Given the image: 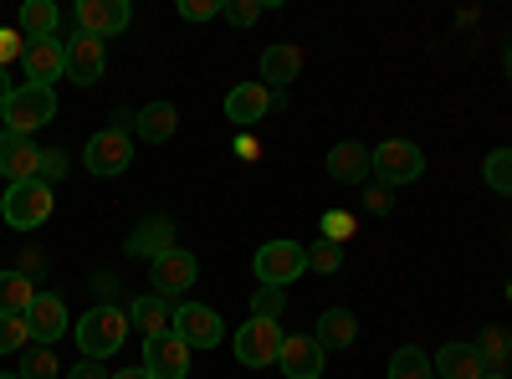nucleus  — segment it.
<instances>
[{
    "label": "nucleus",
    "instance_id": "nucleus-1",
    "mask_svg": "<svg viewBox=\"0 0 512 379\" xmlns=\"http://www.w3.org/2000/svg\"><path fill=\"white\" fill-rule=\"evenodd\" d=\"M72 339H77V349H82V359H113L118 349H123V339H128V313L118 308V303H98V308H88L77 318V328H72Z\"/></svg>",
    "mask_w": 512,
    "mask_h": 379
},
{
    "label": "nucleus",
    "instance_id": "nucleus-2",
    "mask_svg": "<svg viewBox=\"0 0 512 379\" xmlns=\"http://www.w3.org/2000/svg\"><path fill=\"white\" fill-rule=\"evenodd\" d=\"M0 118H6V134L31 139L41 123L57 118V93H52V88H36V82H21V88H11V98H6V108H0Z\"/></svg>",
    "mask_w": 512,
    "mask_h": 379
},
{
    "label": "nucleus",
    "instance_id": "nucleus-3",
    "mask_svg": "<svg viewBox=\"0 0 512 379\" xmlns=\"http://www.w3.org/2000/svg\"><path fill=\"white\" fill-rule=\"evenodd\" d=\"M52 185L47 180H26V185H6V200H0V216H6L11 231H36L52 221Z\"/></svg>",
    "mask_w": 512,
    "mask_h": 379
},
{
    "label": "nucleus",
    "instance_id": "nucleus-4",
    "mask_svg": "<svg viewBox=\"0 0 512 379\" xmlns=\"http://www.w3.org/2000/svg\"><path fill=\"white\" fill-rule=\"evenodd\" d=\"M251 272L262 287H282L297 282L308 272V246L303 241H267V246H256V257H251Z\"/></svg>",
    "mask_w": 512,
    "mask_h": 379
},
{
    "label": "nucleus",
    "instance_id": "nucleus-5",
    "mask_svg": "<svg viewBox=\"0 0 512 379\" xmlns=\"http://www.w3.org/2000/svg\"><path fill=\"white\" fill-rule=\"evenodd\" d=\"M369 170L379 175L384 190H390V185H410L425 170V154L415 144H405V139H384L379 149H369Z\"/></svg>",
    "mask_w": 512,
    "mask_h": 379
},
{
    "label": "nucleus",
    "instance_id": "nucleus-6",
    "mask_svg": "<svg viewBox=\"0 0 512 379\" xmlns=\"http://www.w3.org/2000/svg\"><path fill=\"white\" fill-rule=\"evenodd\" d=\"M282 323H267V318H246V328H236V359L246 364V369H267V364H277L282 359Z\"/></svg>",
    "mask_w": 512,
    "mask_h": 379
},
{
    "label": "nucleus",
    "instance_id": "nucleus-7",
    "mask_svg": "<svg viewBox=\"0 0 512 379\" xmlns=\"http://www.w3.org/2000/svg\"><path fill=\"white\" fill-rule=\"evenodd\" d=\"M195 277H200V262L190 257L185 246H175V251H164L159 262H149V282H154V292L164 303H175V298H185V292L195 287Z\"/></svg>",
    "mask_w": 512,
    "mask_h": 379
},
{
    "label": "nucleus",
    "instance_id": "nucleus-8",
    "mask_svg": "<svg viewBox=\"0 0 512 379\" xmlns=\"http://www.w3.org/2000/svg\"><path fill=\"white\" fill-rule=\"evenodd\" d=\"M190 354L195 349L180 339L175 328L144 339V369H149V379H190Z\"/></svg>",
    "mask_w": 512,
    "mask_h": 379
},
{
    "label": "nucleus",
    "instance_id": "nucleus-9",
    "mask_svg": "<svg viewBox=\"0 0 512 379\" xmlns=\"http://www.w3.org/2000/svg\"><path fill=\"white\" fill-rule=\"evenodd\" d=\"M82 159H88V170L98 180H113V175H123L128 164H134V139L118 134V129H98L88 139V149H82Z\"/></svg>",
    "mask_w": 512,
    "mask_h": 379
},
{
    "label": "nucleus",
    "instance_id": "nucleus-10",
    "mask_svg": "<svg viewBox=\"0 0 512 379\" xmlns=\"http://www.w3.org/2000/svg\"><path fill=\"white\" fill-rule=\"evenodd\" d=\"M72 16H77V31L108 41V36L128 31V21H134V6H128V0H77Z\"/></svg>",
    "mask_w": 512,
    "mask_h": 379
},
{
    "label": "nucleus",
    "instance_id": "nucleus-11",
    "mask_svg": "<svg viewBox=\"0 0 512 379\" xmlns=\"http://www.w3.org/2000/svg\"><path fill=\"white\" fill-rule=\"evenodd\" d=\"M175 333L190 349H216L226 339V323H221L216 308H205V303H180L175 308Z\"/></svg>",
    "mask_w": 512,
    "mask_h": 379
},
{
    "label": "nucleus",
    "instance_id": "nucleus-12",
    "mask_svg": "<svg viewBox=\"0 0 512 379\" xmlns=\"http://www.w3.org/2000/svg\"><path fill=\"white\" fill-rule=\"evenodd\" d=\"M103 72H108V47L98 36L77 31L67 41V77L77 82V88H93V82H103Z\"/></svg>",
    "mask_w": 512,
    "mask_h": 379
},
{
    "label": "nucleus",
    "instance_id": "nucleus-13",
    "mask_svg": "<svg viewBox=\"0 0 512 379\" xmlns=\"http://www.w3.org/2000/svg\"><path fill=\"white\" fill-rule=\"evenodd\" d=\"M323 344L313 339V333H287L282 339V359H277V369L287 374V379H318L323 374Z\"/></svg>",
    "mask_w": 512,
    "mask_h": 379
},
{
    "label": "nucleus",
    "instance_id": "nucleus-14",
    "mask_svg": "<svg viewBox=\"0 0 512 379\" xmlns=\"http://www.w3.org/2000/svg\"><path fill=\"white\" fill-rule=\"evenodd\" d=\"M41 175V149L21 134H0V180L6 185H26Z\"/></svg>",
    "mask_w": 512,
    "mask_h": 379
},
{
    "label": "nucleus",
    "instance_id": "nucleus-15",
    "mask_svg": "<svg viewBox=\"0 0 512 379\" xmlns=\"http://www.w3.org/2000/svg\"><path fill=\"white\" fill-rule=\"evenodd\" d=\"M26 323H31V344L57 349V339L67 333V308H62L57 292H36V303L26 308Z\"/></svg>",
    "mask_w": 512,
    "mask_h": 379
},
{
    "label": "nucleus",
    "instance_id": "nucleus-16",
    "mask_svg": "<svg viewBox=\"0 0 512 379\" xmlns=\"http://www.w3.org/2000/svg\"><path fill=\"white\" fill-rule=\"evenodd\" d=\"M267 113H272V88H267V82H236V88L226 93V118L241 123V129L262 123Z\"/></svg>",
    "mask_w": 512,
    "mask_h": 379
},
{
    "label": "nucleus",
    "instance_id": "nucleus-17",
    "mask_svg": "<svg viewBox=\"0 0 512 379\" xmlns=\"http://www.w3.org/2000/svg\"><path fill=\"white\" fill-rule=\"evenodd\" d=\"M26 82H36V88H52V82L67 72V41H31L26 47Z\"/></svg>",
    "mask_w": 512,
    "mask_h": 379
},
{
    "label": "nucleus",
    "instance_id": "nucleus-18",
    "mask_svg": "<svg viewBox=\"0 0 512 379\" xmlns=\"http://www.w3.org/2000/svg\"><path fill=\"white\" fill-rule=\"evenodd\" d=\"M431 364H436V379H487L492 374L487 359L477 354V344H441L431 354Z\"/></svg>",
    "mask_w": 512,
    "mask_h": 379
},
{
    "label": "nucleus",
    "instance_id": "nucleus-19",
    "mask_svg": "<svg viewBox=\"0 0 512 379\" xmlns=\"http://www.w3.org/2000/svg\"><path fill=\"white\" fill-rule=\"evenodd\" d=\"M128 251L144 257V262H159L164 251H175V221L169 216H144L134 226V236H128Z\"/></svg>",
    "mask_w": 512,
    "mask_h": 379
},
{
    "label": "nucleus",
    "instance_id": "nucleus-20",
    "mask_svg": "<svg viewBox=\"0 0 512 379\" xmlns=\"http://www.w3.org/2000/svg\"><path fill=\"white\" fill-rule=\"evenodd\" d=\"M297 72H303V47L297 41H277V47L262 52V82L272 93H287V82H297Z\"/></svg>",
    "mask_w": 512,
    "mask_h": 379
},
{
    "label": "nucleus",
    "instance_id": "nucleus-21",
    "mask_svg": "<svg viewBox=\"0 0 512 379\" xmlns=\"http://www.w3.org/2000/svg\"><path fill=\"white\" fill-rule=\"evenodd\" d=\"M175 129H180V113H175V103H144L139 113H134V134L144 139V144H164V139H175Z\"/></svg>",
    "mask_w": 512,
    "mask_h": 379
},
{
    "label": "nucleus",
    "instance_id": "nucleus-22",
    "mask_svg": "<svg viewBox=\"0 0 512 379\" xmlns=\"http://www.w3.org/2000/svg\"><path fill=\"white\" fill-rule=\"evenodd\" d=\"M328 175H333L338 185H364V180H369V149L354 144V139L333 144V149H328Z\"/></svg>",
    "mask_w": 512,
    "mask_h": 379
},
{
    "label": "nucleus",
    "instance_id": "nucleus-23",
    "mask_svg": "<svg viewBox=\"0 0 512 379\" xmlns=\"http://www.w3.org/2000/svg\"><path fill=\"white\" fill-rule=\"evenodd\" d=\"M313 339L323 344V354H328V349H349V344L359 339V318H354L349 308H328V313L318 318V333H313Z\"/></svg>",
    "mask_w": 512,
    "mask_h": 379
},
{
    "label": "nucleus",
    "instance_id": "nucleus-24",
    "mask_svg": "<svg viewBox=\"0 0 512 379\" xmlns=\"http://www.w3.org/2000/svg\"><path fill=\"white\" fill-rule=\"evenodd\" d=\"M62 26V11L52 6V0H26L21 6V36L26 41H52Z\"/></svg>",
    "mask_w": 512,
    "mask_h": 379
},
{
    "label": "nucleus",
    "instance_id": "nucleus-25",
    "mask_svg": "<svg viewBox=\"0 0 512 379\" xmlns=\"http://www.w3.org/2000/svg\"><path fill=\"white\" fill-rule=\"evenodd\" d=\"M123 313H128V323H134L144 339H154V333H169V303L159 298V292H149V298H134Z\"/></svg>",
    "mask_w": 512,
    "mask_h": 379
},
{
    "label": "nucleus",
    "instance_id": "nucleus-26",
    "mask_svg": "<svg viewBox=\"0 0 512 379\" xmlns=\"http://www.w3.org/2000/svg\"><path fill=\"white\" fill-rule=\"evenodd\" d=\"M36 292H41V287H36L26 272H16V267L0 272V313H21V318H26V308L36 303Z\"/></svg>",
    "mask_w": 512,
    "mask_h": 379
},
{
    "label": "nucleus",
    "instance_id": "nucleus-27",
    "mask_svg": "<svg viewBox=\"0 0 512 379\" xmlns=\"http://www.w3.org/2000/svg\"><path fill=\"white\" fill-rule=\"evenodd\" d=\"M477 354L487 359V369H492V374H502V369H507V359H512V328L487 323V328H482V339H477Z\"/></svg>",
    "mask_w": 512,
    "mask_h": 379
},
{
    "label": "nucleus",
    "instance_id": "nucleus-28",
    "mask_svg": "<svg viewBox=\"0 0 512 379\" xmlns=\"http://www.w3.org/2000/svg\"><path fill=\"white\" fill-rule=\"evenodd\" d=\"M390 379H436V364H431V354H425V349L405 344L390 359Z\"/></svg>",
    "mask_w": 512,
    "mask_h": 379
},
{
    "label": "nucleus",
    "instance_id": "nucleus-29",
    "mask_svg": "<svg viewBox=\"0 0 512 379\" xmlns=\"http://www.w3.org/2000/svg\"><path fill=\"white\" fill-rule=\"evenodd\" d=\"M31 349V323L21 313H0V354H26Z\"/></svg>",
    "mask_w": 512,
    "mask_h": 379
},
{
    "label": "nucleus",
    "instance_id": "nucleus-30",
    "mask_svg": "<svg viewBox=\"0 0 512 379\" xmlns=\"http://www.w3.org/2000/svg\"><path fill=\"white\" fill-rule=\"evenodd\" d=\"M57 374H62L57 349H41V344H31V349L21 354V379H57Z\"/></svg>",
    "mask_w": 512,
    "mask_h": 379
},
{
    "label": "nucleus",
    "instance_id": "nucleus-31",
    "mask_svg": "<svg viewBox=\"0 0 512 379\" xmlns=\"http://www.w3.org/2000/svg\"><path fill=\"white\" fill-rule=\"evenodd\" d=\"M482 180L497 190V195H512V149H492L482 159Z\"/></svg>",
    "mask_w": 512,
    "mask_h": 379
},
{
    "label": "nucleus",
    "instance_id": "nucleus-32",
    "mask_svg": "<svg viewBox=\"0 0 512 379\" xmlns=\"http://www.w3.org/2000/svg\"><path fill=\"white\" fill-rule=\"evenodd\" d=\"M282 313H287V292H282V287H256V292H251V318L282 323Z\"/></svg>",
    "mask_w": 512,
    "mask_h": 379
},
{
    "label": "nucleus",
    "instance_id": "nucleus-33",
    "mask_svg": "<svg viewBox=\"0 0 512 379\" xmlns=\"http://www.w3.org/2000/svg\"><path fill=\"white\" fill-rule=\"evenodd\" d=\"M338 267H344V246H333V241H313L308 246V272H338Z\"/></svg>",
    "mask_w": 512,
    "mask_h": 379
},
{
    "label": "nucleus",
    "instance_id": "nucleus-34",
    "mask_svg": "<svg viewBox=\"0 0 512 379\" xmlns=\"http://www.w3.org/2000/svg\"><path fill=\"white\" fill-rule=\"evenodd\" d=\"M221 16L231 26H256V21L267 16V0H231V6H221Z\"/></svg>",
    "mask_w": 512,
    "mask_h": 379
},
{
    "label": "nucleus",
    "instance_id": "nucleus-35",
    "mask_svg": "<svg viewBox=\"0 0 512 379\" xmlns=\"http://www.w3.org/2000/svg\"><path fill=\"white\" fill-rule=\"evenodd\" d=\"M354 231H359V221L349 216V210H328L323 216V241H333V246H344Z\"/></svg>",
    "mask_w": 512,
    "mask_h": 379
},
{
    "label": "nucleus",
    "instance_id": "nucleus-36",
    "mask_svg": "<svg viewBox=\"0 0 512 379\" xmlns=\"http://www.w3.org/2000/svg\"><path fill=\"white\" fill-rule=\"evenodd\" d=\"M180 21H190V26H200V21H216L221 16V0H180Z\"/></svg>",
    "mask_w": 512,
    "mask_h": 379
},
{
    "label": "nucleus",
    "instance_id": "nucleus-37",
    "mask_svg": "<svg viewBox=\"0 0 512 379\" xmlns=\"http://www.w3.org/2000/svg\"><path fill=\"white\" fill-rule=\"evenodd\" d=\"M26 47H31V41L21 31H0V72H11V62L26 57Z\"/></svg>",
    "mask_w": 512,
    "mask_h": 379
},
{
    "label": "nucleus",
    "instance_id": "nucleus-38",
    "mask_svg": "<svg viewBox=\"0 0 512 379\" xmlns=\"http://www.w3.org/2000/svg\"><path fill=\"white\" fill-rule=\"evenodd\" d=\"M62 175H67V149H41V175H36V180L57 185Z\"/></svg>",
    "mask_w": 512,
    "mask_h": 379
},
{
    "label": "nucleus",
    "instance_id": "nucleus-39",
    "mask_svg": "<svg viewBox=\"0 0 512 379\" xmlns=\"http://www.w3.org/2000/svg\"><path fill=\"white\" fill-rule=\"evenodd\" d=\"M364 210H369V216H390V210H395V200H390V190H384V185H374V190H364Z\"/></svg>",
    "mask_w": 512,
    "mask_h": 379
},
{
    "label": "nucleus",
    "instance_id": "nucleus-40",
    "mask_svg": "<svg viewBox=\"0 0 512 379\" xmlns=\"http://www.w3.org/2000/svg\"><path fill=\"white\" fill-rule=\"evenodd\" d=\"M67 379H113V369H103L98 359H82L77 369H67Z\"/></svg>",
    "mask_w": 512,
    "mask_h": 379
},
{
    "label": "nucleus",
    "instance_id": "nucleus-41",
    "mask_svg": "<svg viewBox=\"0 0 512 379\" xmlns=\"http://www.w3.org/2000/svg\"><path fill=\"white\" fill-rule=\"evenodd\" d=\"M236 154H241V159H256V154H262V144H256V134H236Z\"/></svg>",
    "mask_w": 512,
    "mask_h": 379
},
{
    "label": "nucleus",
    "instance_id": "nucleus-42",
    "mask_svg": "<svg viewBox=\"0 0 512 379\" xmlns=\"http://www.w3.org/2000/svg\"><path fill=\"white\" fill-rule=\"evenodd\" d=\"M113 379H149V369L139 364V369H113Z\"/></svg>",
    "mask_w": 512,
    "mask_h": 379
},
{
    "label": "nucleus",
    "instance_id": "nucleus-43",
    "mask_svg": "<svg viewBox=\"0 0 512 379\" xmlns=\"http://www.w3.org/2000/svg\"><path fill=\"white\" fill-rule=\"evenodd\" d=\"M6 98H11V82H6V72H0V108H6Z\"/></svg>",
    "mask_w": 512,
    "mask_h": 379
},
{
    "label": "nucleus",
    "instance_id": "nucleus-44",
    "mask_svg": "<svg viewBox=\"0 0 512 379\" xmlns=\"http://www.w3.org/2000/svg\"><path fill=\"white\" fill-rule=\"evenodd\" d=\"M0 379H21V374H16V369H0Z\"/></svg>",
    "mask_w": 512,
    "mask_h": 379
},
{
    "label": "nucleus",
    "instance_id": "nucleus-45",
    "mask_svg": "<svg viewBox=\"0 0 512 379\" xmlns=\"http://www.w3.org/2000/svg\"><path fill=\"white\" fill-rule=\"evenodd\" d=\"M507 72H512V52H507Z\"/></svg>",
    "mask_w": 512,
    "mask_h": 379
},
{
    "label": "nucleus",
    "instance_id": "nucleus-46",
    "mask_svg": "<svg viewBox=\"0 0 512 379\" xmlns=\"http://www.w3.org/2000/svg\"><path fill=\"white\" fill-rule=\"evenodd\" d=\"M487 379H502V374H487Z\"/></svg>",
    "mask_w": 512,
    "mask_h": 379
}]
</instances>
